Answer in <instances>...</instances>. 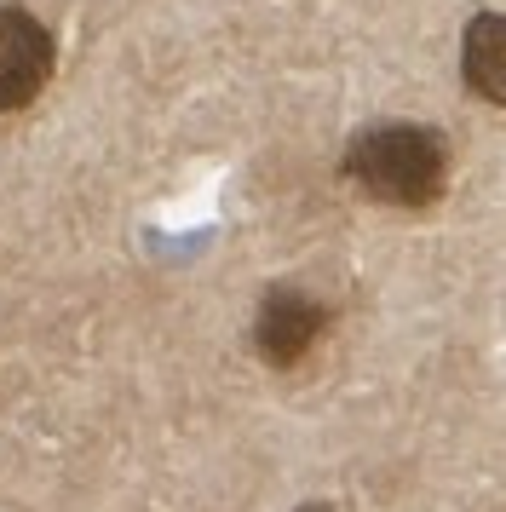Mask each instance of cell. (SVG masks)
Instances as JSON below:
<instances>
[{"label":"cell","mask_w":506,"mask_h":512,"mask_svg":"<svg viewBox=\"0 0 506 512\" xmlns=\"http://www.w3.org/2000/svg\"><path fill=\"white\" fill-rule=\"evenodd\" d=\"M328 323H334V317H328L322 300L299 294V288H276V294H265L259 317H253V346H259L265 363L294 369V363H305V357L317 351V340L328 334Z\"/></svg>","instance_id":"3957f363"},{"label":"cell","mask_w":506,"mask_h":512,"mask_svg":"<svg viewBox=\"0 0 506 512\" xmlns=\"http://www.w3.org/2000/svg\"><path fill=\"white\" fill-rule=\"evenodd\" d=\"M345 179L380 208L420 213L449 190V150L437 127L420 121H374L345 150Z\"/></svg>","instance_id":"6da1fadb"},{"label":"cell","mask_w":506,"mask_h":512,"mask_svg":"<svg viewBox=\"0 0 506 512\" xmlns=\"http://www.w3.org/2000/svg\"><path fill=\"white\" fill-rule=\"evenodd\" d=\"M460 75L483 104L506 110V12H483L460 35Z\"/></svg>","instance_id":"277c9868"},{"label":"cell","mask_w":506,"mask_h":512,"mask_svg":"<svg viewBox=\"0 0 506 512\" xmlns=\"http://www.w3.org/2000/svg\"><path fill=\"white\" fill-rule=\"evenodd\" d=\"M58 70V41L52 29L23 12V6H0V110H23L46 93V81Z\"/></svg>","instance_id":"7a4b0ae2"},{"label":"cell","mask_w":506,"mask_h":512,"mask_svg":"<svg viewBox=\"0 0 506 512\" xmlns=\"http://www.w3.org/2000/svg\"><path fill=\"white\" fill-rule=\"evenodd\" d=\"M299 512H334V507H328V501H305Z\"/></svg>","instance_id":"5b68a950"}]
</instances>
